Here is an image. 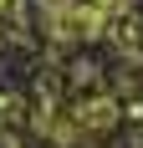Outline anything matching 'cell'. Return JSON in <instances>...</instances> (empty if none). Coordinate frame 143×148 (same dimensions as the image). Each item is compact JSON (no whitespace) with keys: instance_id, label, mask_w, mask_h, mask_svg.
<instances>
[{"instance_id":"cell-1","label":"cell","mask_w":143,"mask_h":148,"mask_svg":"<svg viewBox=\"0 0 143 148\" xmlns=\"http://www.w3.org/2000/svg\"><path fill=\"white\" fill-rule=\"evenodd\" d=\"M41 26L51 31L56 41H87V36L102 31V10L92 0H56V5L41 10Z\"/></svg>"}]
</instances>
